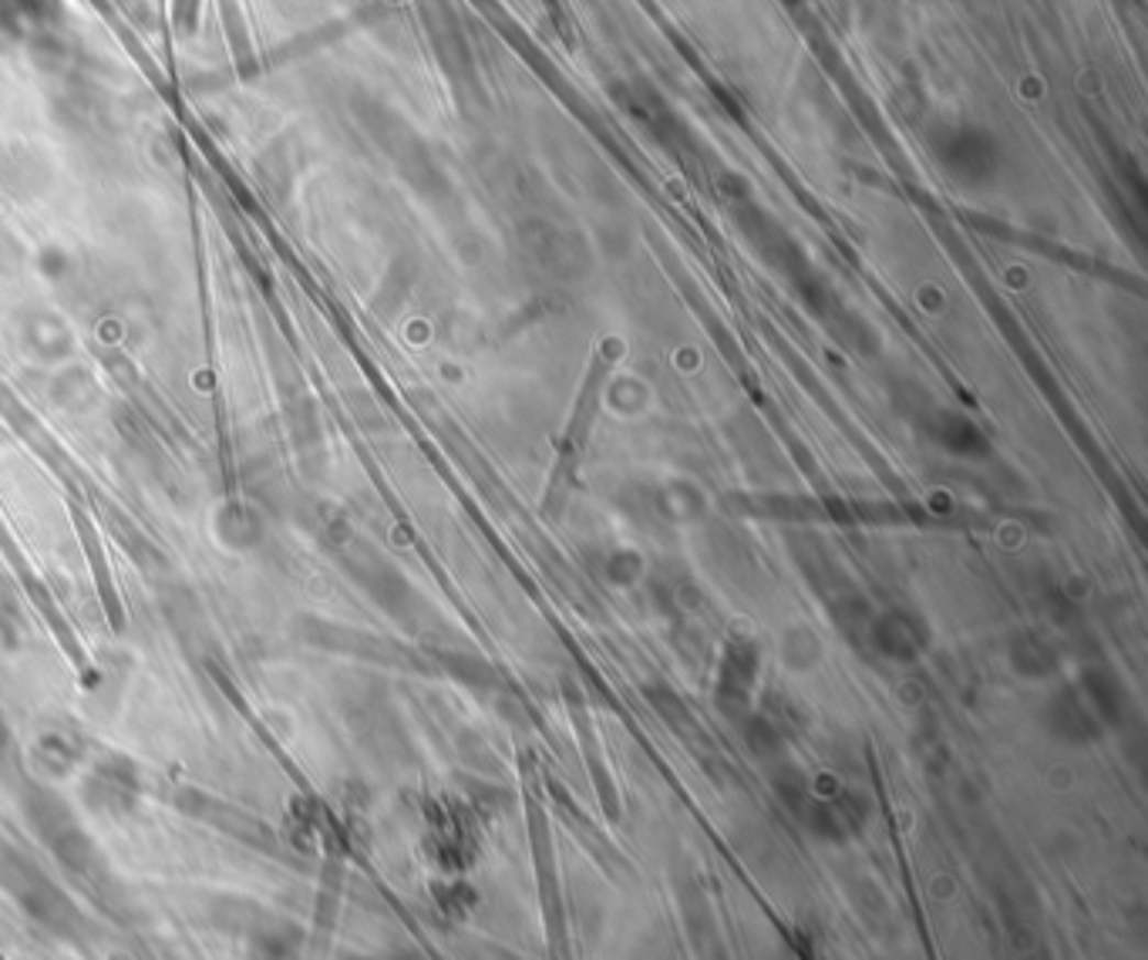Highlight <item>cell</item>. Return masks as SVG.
<instances>
[{"mask_svg": "<svg viewBox=\"0 0 1148 960\" xmlns=\"http://www.w3.org/2000/svg\"><path fill=\"white\" fill-rule=\"evenodd\" d=\"M617 361H620V341H604L586 367L576 401L566 415L563 435L556 442V459H553L550 478H545V496H542L545 516H560L566 509L576 483H579V468H583V459H586V449L593 439V424H596L599 405H604V391H607L610 371Z\"/></svg>", "mask_w": 1148, "mask_h": 960, "instance_id": "obj_1", "label": "cell"}]
</instances>
